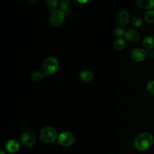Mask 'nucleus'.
I'll return each mask as SVG.
<instances>
[{
	"instance_id": "nucleus-14",
	"label": "nucleus",
	"mask_w": 154,
	"mask_h": 154,
	"mask_svg": "<svg viewBox=\"0 0 154 154\" xmlns=\"http://www.w3.org/2000/svg\"><path fill=\"white\" fill-rule=\"evenodd\" d=\"M126 45V42L125 40L123 37L117 38L115 41L114 42L113 46L116 50L117 51H122L124 49Z\"/></svg>"
},
{
	"instance_id": "nucleus-6",
	"label": "nucleus",
	"mask_w": 154,
	"mask_h": 154,
	"mask_svg": "<svg viewBox=\"0 0 154 154\" xmlns=\"http://www.w3.org/2000/svg\"><path fill=\"white\" fill-rule=\"evenodd\" d=\"M130 55L133 61L135 62H141L146 60L147 56V52L144 48H137L131 51Z\"/></svg>"
},
{
	"instance_id": "nucleus-21",
	"label": "nucleus",
	"mask_w": 154,
	"mask_h": 154,
	"mask_svg": "<svg viewBox=\"0 0 154 154\" xmlns=\"http://www.w3.org/2000/svg\"><path fill=\"white\" fill-rule=\"evenodd\" d=\"M146 89L149 93L154 94V81H150L146 85Z\"/></svg>"
},
{
	"instance_id": "nucleus-24",
	"label": "nucleus",
	"mask_w": 154,
	"mask_h": 154,
	"mask_svg": "<svg viewBox=\"0 0 154 154\" xmlns=\"http://www.w3.org/2000/svg\"><path fill=\"white\" fill-rule=\"evenodd\" d=\"M28 1L31 4H35V3H37L38 2V0H28Z\"/></svg>"
},
{
	"instance_id": "nucleus-18",
	"label": "nucleus",
	"mask_w": 154,
	"mask_h": 154,
	"mask_svg": "<svg viewBox=\"0 0 154 154\" xmlns=\"http://www.w3.org/2000/svg\"><path fill=\"white\" fill-rule=\"evenodd\" d=\"M144 19L149 23H154V10L147 11L144 14Z\"/></svg>"
},
{
	"instance_id": "nucleus-13",
	"label": "nucleus",
	"mask_w": 154,
	"mask_h": 154,
	"mask_svg": "<svg viewBox=\"0 0 154 154\" xmlns=\"http://www.w3.org/2000/svg\"><path fill=\"white\" fill-rule=\"evenodd\" d=\"M143 48L146 51L153 49L154 47V39L151 36H146L142 41Z\"/></svg>"
},
{
	"instance_id": "nucleus-23",
	"label": "nucleus",
	"mask_w": 154,
	"mask_h": 154,
	"mask_svg": "<svg viewBox=\"0 0 154 154\" xmlns=\"http://www.w3.org/2000/svg\"><path fill=\"white\" fill-rule=\"evenodd\" d=\"M89 0H77V1L81 4H85L87 3Z\"/></svg>"
},
{
	"instance_id": "nucleus-9",
	"label": "nucleus",
	"mask_w": 154,
	"mask_h": 154,
	"mask_svg": "<svg viewBox=\"0 0 154 154\" xmlns=\"http://www.w3.org/2000/svg\"><path fill=\"white\" fill-rule=\"evenodd\" d=\"M125 37L128 41L132 43H137L141 39L140 32L137 30L132 28L126 31Z\"/></svg>"
},
{
	"instance_id": "nucleus-15",
	"label": "nucleus",
	"mask_w": 154,
	"mask_h": 154,
	"mask_svg": "<svg viewBox=\"0 0 154 154\" xmlns=\"http://www.w3.org/2000/svg\"><path fill=\"white\" fill-rule=\"evenodd\" d=\"M70 2L69 0H61L60 2V7L66 14H69L71 13Z\"/></svg>"
},
{
	"instance_id": "nucleus-12",
	"label": "nucleus",
	"mask_w": 154,
	"mask_h": 154,
	"mask_svg": "<svg viewBox=\"0 0 154 154\" xmlns=\"http://www.w3.org/2000/svg\"><path fill=\"white\" fill-rule=\"evenodd\" d=\"M19 148V144L18 141L15 140H11L8 141L5 144L6 150L10 153H14L18 150Z\"/></svg>"
},
{
	"instance_id": "nucleus-7",
	"label": "nucleus",
	"mask_w": 154,
	"mask_h": 154,
	"mask_svg": "<svg viewBox=\"0 0 154 154\" xmlns=\"http://www.w3.org/2000/svg\"><path fill=\"white\" fill-rule=\"evenodd\" d=\"M116 21L120 26H126L130 21V15L129 13L125 10L119 11L116 16Z\"/></svg>"
},
{
	"instance_id": "nucleus-22",
	"label": "nucleus",
	"mask_w": 154,
	"mask_h": 154,
	"mask_svg": "<svg viewBox=\"0 0 154 154\" xmlns=\"http://www.w3.org/2000/svg\"><path fill=\"white\" fill-rule=\"evenodd\" d=\"M147 56L151 58H154V49L150 50L149 52H147Z\"/></svg>"
},
{
	"instance_id": "nucleus-19",
	"label": "nucleus",
	"mask_w": 154,
	"mask_h": 154,
	"mask_svg": "<svg viewBox=\"0 0 154 154\" xmlns=\"http://www.w3.org/2000/svg\"><path fill=\"white\" fill-rule=\"evenodd\" d=\"M125 32H126L125 29L123 28L120 26L114 28L113 31V34L117 38L122 37L123 35H125Z\"/></svg>"
},
{
	"instance_id": "nucleus-17",
	"label": "nucleus",
	"mask_w": 154,
	"mask_h": 154,
	"mask_svg": "<svg viewBox=\"0 0 154 154\" xmlns=\"http://www.w3.org/2000/svg\"><path fill=\"white\" fill-rule=\"evenodd\" d=\"M45 4L46 7L52 12L56 10V8L58 6V0H46Z\"/></svg>"
},
{
	"instance_id": "nucleus-25",
	"label": "nucleus",
	"mask_w": 154,
	"mask_h": 154,
	"mask_svg": "<svg viewBox=\"0 0 154 154\" xmlns=\"http://www.w3.org/2000/svg\"><path fill=\"white\" fill-rule=\"evenodd\" d=\"M0 154H5V152H4V151H1V152H0Z\"/></svg>"
},
{
	"instance_id": "nucleus-4",
	"label": "nucleus",
	"mask_w": 154,
	"mask_h": 154,
	"mask_svg": "<svg viewBox=\"0 0 154 154\" xmlns=\"http://www.w3.org/2000/svg\"><path fill=\"white\" fill-rule=\"evenodd\" d=\"M65 16L66 13L62 10L56 9L51 13L50 22L54 26H59L64 22Z\"/></svg>"
},
{
	"instance_id": "nucleus-20",
	"label": "nucleus",
	"mask_w": 154,
	"mask_h": 154,
	"mask_svg": "<svg viewBox=\"0 0 154 154\" xmlns=\"http://www.w3.org/2000/svg\"><path fill=\"white\" fill-rule=\"evenodd\" d=\"M131 23L135 27H140L143 24V20L139 16H135L132 19Z\"/></svg>"
},
{
	"instance_id": "nucleus-3",
	"label": "nucleus",
	"mask_w": 154,
	"mask_h": 154,
	"mask_svg": "<svg viewBox=\"0 0 154 154\" xmlns=\"http://www.w3.org/2000/svg\"><path fill=\"white\" fill-rule=\"evenodd\" d=\"M39 137L42 141L45 143H52L57 138L58 134L55 128L48 126L40 130Z\"/></svg>"
},
{
	"instance_id": "nucleus-10",
	"label": "nucleus",
	"mask_w": 154,
	"mask_h": 154,
	"mask_svg": "<svg viewBox=\"0 0 154 154\" xmlns=\"http://www.w3.org/2000/svg\"><path fill=\"white\" fill-rule=\"evenodd\" d=\"M137 6L144 10H150L154 8V0H137Z\"/></svg>"
},
{
	"instance_id": "nucleus-11",
	"label": "nucleus",
	"mask_w": 154,
	"mask_h": 154,
	"mask_svg": "<svg viewBox=\"0 0 154 154\" xmlns=\"http://www.w3.org/2000/svg\"><path fill=\"white\" fill-rule=\"evenodd\" d=\"M79 78L82 82H88L93 79V74L90 70L84 69L80 72L79 74Z\"/></svg>"
},
{
	"instance_id": "nucleus-16",
	"label": "nucleus",
	"mask_w": 154,
	"mask_h": 154,
	"mask_svg": "<svg viewBox=\"0 0 154 154\" xmlns=\"http://www.w3.org/2000/svg\"><path fill=\"white\" fill-rule=\"evenodd\" d=\"M46 76L43 72H41L39 71H35L31 75V79L35 82H40L42 81Z\"/></svg>"
},
{
	"instance_id": "nucleus-8",
	"label": "nucleus",
	"mask_w": 154,
	"mask_h": 154,
	"mask_svg": "<svg viewBox=\"0 0 154 154\" xmlns=\"http://www.w3.org/2000/svg\"><path fill=\"white\" fill-rule=\"evenodd\" d=\"M35 134L30 131H26L22 134V143L26 147H32L35 144Z\"/></svg>"
},
{
	"instance_id": "nucleus-5",
	"label": "nucleus",
	"mask_w": 154,
	"mask_h": 154,
	"mask_svg": "<svg viewBox=\"0 0 154 154\" xmlns=\"http://www.w3.org/2000/svg\"><path fill=\"white\" fill-rule=\"evenodd\" d=\"M74 141L75 136L70 132H63L58 137V143L63 146H70L73 144Z\"/></svg>"
},
{
	"instance_id": "nucleus-2",
	"label": "nucleus",
	"mask_w": 154,
	"mask_h": 154,
	"mask_svg": "<svg viewBox=\"0 0 154 154\" xmlns=\"http://www.w3.org/2000/svg\"><path fill=\"white\" fill-rule=\"evenodd\" d=\"M58 67L59 62L58 60L54 57H49L43 63V72L45 75H52L57 71Z\"/></svg>"
},
{
	"instance_id": "nucleus-1",
	"label": "nucleus",
	"mask_w": 154,
	"mask_h": 154,
	"mask_svg": "<svg viewBox=\"0 0 154 154\" xmlns=\"http://www.w3.org/2000/svg\"><path fill=\"white\" fill-rule=\"evenodd\" d=\"M154 138L153 135L148 132L138 134L134 139L133 144L136 149L140 151H146L153 145Z\"/></svg>"
}]
</instances>
